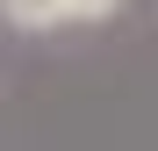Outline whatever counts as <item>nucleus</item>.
Masks as SVG:
<instances>
[{"label":"nucleus","mask_w":158,"mask_h":151,"mask_svg":"<svg viewBox=\"0 0 158 151\" xmlns=\"http://www.w3.org/2000/svg\"><path fill=\"white\" fill-rule=\"evenodd\" d=\"M0 22L22 29V36H43V29L65 22V0H0Z\"/></svg>","instance_id":"1"},{"label":"nucleus","mask_w":158,"mask_h":151,"mask_svg":"<svg viewBox=\"0 0 158 151\" xmlns=\"http://www.w3.org/2000/svg\"><path fill=\"white\" fill-rule=\"evenodd\" d=\"M122 0H65V22H108Z\"/></svg>","instance_id":"2"}]
</instances>
